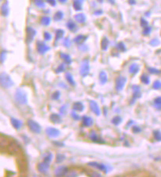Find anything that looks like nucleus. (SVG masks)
<instances>
[{
    "label": "nucleus",
    "mask_w": 161,
    "mask_h": 177,
    "mask_svg": "<svg viewBox=\"0 0 161 177\" xmlns=\"http://www.w3.org/2000/svg\"><path fill=\"white\" fill-rule=\"evenodd\" d=\"M15 100L21 105H25L28 103V96L26 92L23 91L22 89H17L15 93Z\"/></svg>",
    "instance_id": "1"
},
{
    "label": "nucleus",
    "mask_w": 161,
    "mask_h": 177,
    "mask_svg": "<svg viewBox=\"0 0 161 177\" xmlns=\"http://www.w3.org/2000/svg\"><path fill=\"white\" fill-rule=\"evenodd\" d=\"M1 85L3 88H10L14 85V81L6 73H1Z\"/></svg>",
    "instance_id": "2"
},
{
    "label": "nucleus",
    "mask_w": 161,
    "mask_h": 177,
    "mask_svg": "<svg viewBox=\"0 0 161 177\" xmlns=\"http://www.w3.org/2000/svg\"><path fill=\"white\" fill-rule=\"evenodd\" d=\"M7 148L9 150V153L12 154H17L21 153V145L18 144L16 141H11L9 142V144L7 145Z\"/></svg>",
    "instance_id": "3"
},
{
    "label": "nucleus",
    "mask_w": 161,
    "mask_h": 177,
    "mask_svg": "<svg viewBox=\"0 0 161 177\" xmlns=\"http://www.w3.org/2000/svg\"><path fill=\"white\" fill-rule=\"evenodd\" d=\"M28 124V127H29V129H30V131L34 133H40L42 132V128H41V126L39 125V123H37L36 121H34V120H29L27 122Z\"/></svg>",
    "instance_id": "4"
},
{
    "label": "nucleus",
    "mask_w": 161,
    "mask_h": 177,
    "mask_svg": "<svg viewBox=\"0 0 161 177\" xmlns=\"http://www.w3.org/2000/svg\"><path fill=\"white\" fill-rule=\"evenodd\" d=\"M126 82V76H118L116 79V90L117 91H122L125 87V84Z\"/></svg>",
    "instance_id": "5"
},
{
    "label": "nucleus",
    "mask_w": 161,
    "mask_h": 177,
    "mask_svg": "<svg viewBox=\"0 0 161 177\" xmlns=\"http://www.w3.org/2000/svg\"><path fill=\"white\" fill-rule=\"evenodd\" d=\"M89 70H90V66H89L88 60H84L82 61L81 67H80V74L82 77H86L89 74Z\"/></svg>",
    "instance_id": "6"
},
{
    "label": "nucleus",
    "mask_w": 161,
    "mask_h": 177,
    "mask_svg": "<svg viewBox=\"0 0 161 177\" xmlns=\"http://www.w3.org/2000/svg\"><path fill=\"white\" fill-rule=\"evenodd\" d=\"M37 51H38L39 54L41 55H45L46 52L49 51V46H46L44 42L42 41H38L37 42Z\"/></svg>",
    "instance_id": "7"
},
{
    "label": "nucleus",
    "mask_w": 161,
    "mask_h": 177,
    "mask_svg": "<svg viewBox=\"0 0 161 177\" xmlns=\"http://www.w3.org/2000/svg\"><path fill=\"white\" fill-rule=\"evenodd\" d=\"M46 133L49 138H57V136H60V130H57L55 128H51V127H49V128H46Z\"/></svg>",
    "instance_id": "8"
},
{
    "label": "nucleus",
    "mask_w": 161,
    "mask_h": 177,
    "mask_svg": "<svg viewBox=\"0 0 161 177\" xmlns=\"http://www.w3.org/2000/svg\"><path fill=\"white\" fill-rule=\"evenodd\" d=\"M26 32H27V43H32L37 34L36 30H34L31 27H28L26 29Z\"/></svg>",
    "instance_id": "9"
},
{
    "label": "nucleus",
    "mask_w": 161,
    "mask_h": 177,
    "mask_svg": "<svg viewBox=\"0 0 161 177\" xmlns=\"http://www.w3.org/2000/svg\"><path fill=\"white\" fill-rule=\"evenodd\" d=\"M89 106H90L91 111L96 115V116H100L101 110H100V108H99L98 104L96 103L95 101H89Z\"/></svg>",
    "instance_id": "10"
},
{
    "label": "nucleus",
    "mask_w": 161,
    "mask_h": 177,
    "mask_svg": "<svg viewBox=\"0 0 161 177\" xmlns=\"http://www.w3.org/2000/svg\"><path fill=\"white\" fill-rule=\"evenodd\" d=\"M88 165L91 166V167H94V168H97L99 170H101V171H103L105 173L108 172V168L106 167V165H104V164H102V163H98V162L93 161V162H89Z\"/></svg>",
    "instance_id": "11"
},
{
    "label": "nucleus",
    "mask_w": 161,
    "mask_h": 177,
    "mask_svg": "<svg viewBox=\"0 0 161 177\" xmlns=\"http://www.w3.org/2000/svg\"><path fill=\"white\" fill-rule=\"evenodd\" d=\"M49 163H46V162H41L38 164V166H37V168H38V171L40 173H43V174H46V173H48L49 171Z\"/></svg>",
    "instance_id": "12"
},
{
    "label": "nucleus",
    "mask_w": 161,
    "mask_h": 177,
    "mask_svg": "<svg viewBox=\"0 0 161 177\" xmlns=\"http://www.w3.org/2000/svg\"><path fill=\"white\" fill-rule=\"evenodd\" d=\"M69 173V170L66 166H60L55 170V176H65Z\"/></svg>",
    "instance_id": "13"
},
{
    "label": "nucleus",
    "mask_w": 161,
    "mask_h": 177,
    "mask_svg": "<svg viewBox=\"0 0 161 177\" xmlns=\"http://www.w3.org/2000/svg\"><path fill=\"white\" fill-rule=\"evenodd\" d=\"M17 164H18V166H19L20 171L25 172L27 170V162H26V160H25L23 157L18 158V159H17Z\"/></svg>",
    "instance_id": "14"
},
{
    "label": "nucleus",
    "mask_w": 161,
    "mask_h": 177,
    "mask_svg": "<svg viewBox=\"0 0 161 177\" xmlns=\"http://www.w3.org/2000/svg\"><path fill=\"white\" fill-rule=\"evenodd\" d=\"M132 91H134V98L132 99V102L131 103L132 104L135 102V100H137V98L140 97V87L137 85H134L132 86Z\"/></svg>",
    "instance_id": "15"
},
{
    "label": "nucleus",
    "mask_w": 161,
    "mask_h": 177,
    "mask_svg": "<svg viewBox=\"0 0 161 177\" xmlns=\"http://www.w3.org/2000/svg\"><path fill=\"white\" fill-rule=\"evenodd\" d=\"M89 139H90L92 142H99V144H104V142H105L101 138H99L98 135H97V133H96L95 132H91V133H90V135H89Z\"/></svg>",
    "instance_id": "16"
},
{
    "label": "nucleus",
    "mask_w": 161,
    "mask_h": 177,
    "mask_svg": "<svg viewBox=\"0 0 161 177\" xmlns=\"http://www.w3.org/2000/svg\"><path fill=\"white\" fill-rule=\"evenodd\" d=\"M10 122H11V124H12V126H13L16 130L21 129V127L23 126V122H21V121L18 120V119H15V118H11V119H10Z\"/></svg>",
    "instance_id": "17"
},
{
    "label": "nucleus",
    "mask_w": 161,
    "mask_h": 177,
    "mask_svg": "<svg viewBox=\"0 0 161 177\" xmlns=\"http://www.w3.org/2000/svg\"><path fill=\"white\" fill-rule=\"evenodd\" d=\"M139 70V66L137 63H132L129 67V72L132 74V75H135L137 74Z\"/></svg>",
    "instance_id": "18"
},
{
    "label": "nucleus",
    "mask_w": 161,
    "mask_h": 177,
    "mask_svg": "<svg viewBox=\"0 0 161 177\" xmlns=\"http://www.w3.org/2000/svg\"><path fill=\"white\" fill-rule=\"evenodd\" d=\"M82 123H83V127H91L93 125V119L88 116H83Z\"/></svg>",
    "instance_id": "19"
},
{
    "label": "nucleus",
    "mask_w": 161,
    "mask_h": 177,
    "mask_svg": "<svg viewBox=\"0 0 161 177\" xmlns=\"http://www.w3.org/2000/svg\"><path fill=\"white\" fill-rule=\"evenodd\" d=\"M99 80H100L101 84H105L108 81V75L106 73V71L102 70L100 73H99Z\"/></svg>",
    "instance_id": "20"
},
{
    "label": "nucleus",
    "mask_w": 161,
    "mask_h": 177,
    "mask_svg": "<svg viewBox=\"0 0 161 177\" xmlns=\"http://www.w3.org/2000/svg\"><path fill=\"white\" fill-rule=\"evenodd\" d=\"M72 109L75 112H77V111L82 112L83 110H84V105H83L82 102H75L72 106Z\"/></svg>",
    "instance_id": "21"
},
{
    "label": "nucleus",
    "mask_w": 161,
    "mask_h": 177,
    "mask_svg": "<svg viewBox=\"0 0 161 177\" xmlns=\"http://www.w3.org/2000/svg\"><path fill=\"white\" fill-rule=\"evenodd\" d=\"M49 119L54 124H60L61 123V117L58 114H51Z\"/></svg>",
    "instance_id": "22"
},
{
    "label": "nucleus",
    "mask_w": 161,
    "mask_h": 177,
    "mask_svg": "<svg viewBox=\"0 0 161 177\" xmlns=\"http://www.w3.org/2000/svg\"><path fill=\"white\" fill-rule=\"evenodd\" d=\"M84 0H74L73 1V7L76 11L82 10V3Z\"/></svg>",
    "instance_id": "23"
},
{
    "label": "nucleus",
    "mask_w": 161,
    "mask_h": 177,
    "mask_svg": "<svg viewBox=\"0 0 161 177\" xmlns=\"http://www.w3.org/2000/svg\"><path fill=\"white\" fill-rule=\"evenodd\" d=\"M60 58H61V60H62L66 64H70L71 63H72V60H71V58L69 57V55L60 52Z\"/></svg>",
    "instance_id": "24"
},
{
    "label": "nucleus",
    "mask_w": 161,
    "mask_h": 177,
    "mask_svg": "<svg viewBox=\"0 0 161 177\" xmlns=\"http://www.w3.org/2000/svg\"><path fill=\"white\" fill-rule=\"evenodd\" d=\"M74 19L76 20L77 23H80V24H83L85 23L86 21V17L84 14H77L75 15V17H74Z\"/></svg>",
    "instance_id": "25"
},
{
    "label": "nucleus",
    "mask_w": 161,
    "mask_h": 177,
    "mask_svg": "<svg viewBox=\"0 0 161 177\" xmlns=\"http://www.w3.org/2000/svg\"><path fill=\"white\" fill-rule=\"evenodd\" d=\"M108 46H109V40H108L106 37H104L101 41V48L103 51H106V49H108Z\"/></svg>",
    "instance_id": "26"
},
{
    "label": "nucleus",
    "mask_w": 161,
    "mask_h": 177,
    "mask_svg": "<svg viewBox=\"0 0 161 177\" xmlns=\"http://www.w3.org/2000/svg\"><path fill=\"white\" fill-rule=\"evenodd\" d=\"M86 39H87V36H83V35H79L74 38V43H76V44H81L84 41H86Z\"/></svg>",
    "instance_id": "27"
},
{
    "label": "nucleus",
    "mask_w": 161,
    "mask_h": 177,
    "mask_svg": "<svg viewBox=\"0 0 161 177\" xmlns=\"http://www.w3.org/2000/svg\"><path fill=\"white\" fill-rule=\"evenodd\" d=\"M1 13L3 16H8V14H9V7H8V3L6 2L4 3V4L2 5V7H1Z\"/></svg>",
    "instance_id": "28"
},
{
    "label": "nucleus",
    "mask_w": 161,
    "mask_h": 177,
    "mask_svg": "<svg viewBox=\"0 0 161 177\" xmlns=\"http://www.w3.org/2000/svg\"><path fill=\"white\" fill-rule=\"evenodd\" d=\"M40 23H41L43 26H49V23H51V18L49 16H44L41 18V20H40Z\"/></svg>",
    "instance_id": "29"
},
{
    "label": "nucleus",
    "mask_w": 161,
    "mask_h": 177,
    "mask_svg": "<svg viewBox=\"0 0 161 177\" xmlns=\"http://www.w3.org/2000/svg\"><path fill=\"white\" fill-rule=\"evenodd\" d=\"M65 78H66V81L68 82L71 86H75L76 85V83H75V81H74L72 75H71L70 73H66L65 74Z\"/></svg>",
    "instance_id": "30"
},
{
    "label": "nucleus",
    "mask_w": 161,
    "mask_h": 177,
    "mask_svg": "<svg viewBox=\"0 0 161 177\" xmlns=\"http://www.w3.org/2000/svg\"><path fill=\"white\" fill-rule=\"evenodd\" d=\"M66 26L67 28L71 31V32H75L76 29H77V26H76V24L73 22V21H68L66 24Z\"/></svg>",
    "instance_id": "31"
},
{
    "label": "nucleus",
    "mask_w": 161,
    "mask_h": 177,
    "mask_svg": "<svg viewBox=\"0 0 161 177\" xmlns=\"http://www.w3.org/2000/svg\"><path fill=\"white\" fill-rule=\"evenodd\" d=\"M64 36V31L63 30H57L55 33V41H60V39H62Z\"/></svg>",
    "instance_id": "32"
},
{
    "label": "nucleus",
    "mask_w": 161,
    "mask_h": 177,
    "mask_svg": "<svg viewBox=\"0 0 161 177\" xmlns=\"http://www.w3.org/2000/svg\"><path fill=\"white\" fill-rule=\"evenodd\" d=\"M62 18H63V13L61 11H57V13L54 14V21H60Z\"/></svg>",
    "instance_id": "33"
},
{
    "label": "nucleus",
    "mask_w": 161,
    "mask_h": 177,
    "mask_svg": "<svg viewBox=\"0 0 161 177\" xmlns=\"http://www.w3.org/2000/svg\"><path fill=\"white\" fill-rule=\"evenodd\" d=\"M34 4L39 8L45 7V1L44 0H34Z\"/></svg>",
    "instance_id": "34"
},
{
    "label": "nucleus",
    "mask_w": 161,
    "mask_h": 177,
    "mask_svg": "<svg viewBox=\"0 0 161 177\" xmlns=\"http://www.w3.org/2000/svg\"><path fill=\"white\" fill-rule=\"evenodd\" d=\"M154 106L157 110H161V97H157L154 100Z\"/></svg>",
    "instance_id": "35"
},
{
    "label": "nucleus",
    "mask_w": 161,
    "mask_h": 177,
    "mask_svg": "<svg viewBox=\"0 0 161 177\" xmlns=\"http://www.w3.org/2000/svg\"><path fill=\"white\" fill-rule=\"evenodd\" d=\"M140 80L143 84H149V77H148L146 74H142L140 77Z\"/></svg>",
    "instance_id": "36"
},
{
    "label": "nucleus",
    "mask_w": 161,
    "mask_h": 177,
    "mask_svg": "<svg viewBox=\"0 0 161 177\" xmlns=\"http://www.w3.org/2000/svg\"><path fill=\"white\" fill-rule=\"evenodd\" d=\"M112 123L114 124L115 126H119L121 123H122V118L121 117H115V118H113V120H112Z\"/></svg>",
    "instance_id": "37"
},
{
    "label": "nucleus",
    "mask_w": 161,
    "mask_h": 177,
    "mask_svg": "<svg viewBox=\"0 0 161 177\" xmlns=\"http://www.w3.org/2000/svg\"><path fill=\"white\" fill-rule=\"evenodd\" d=\"M52 159V154L51 153H48L46 155H45V157H44V161L46 163H49L51 161Z\"/></svg>",
    "instance_id": "38"
},
{
    "label": "nucleus",
    "mask_w": 161,
    "mask_h": 177,
    "mask_svg": "<svg viewBox=\"0 0 161 177\" xmlns=\"http://www.w3.org/2000/svg\"><path fill=\"white\" fill-rule=\"evenodd\" d=\"M117 49L121 52H126V46L123 42H120L119 44L117 45Z\"/></svg>",
    "instance_id": "39"
},
{
    "label": "nucleus",
    "mask_w": 161,
    "mask_h": 177,
    "mask_svg": "<svg viewBox=\"0 0 161 177\" xmlns=\"http://www.w3.org/2000/svg\"><path fill=\"white\" fill-rule=\"evenodd\" d=\"M63 160H64V155L63 154H60V153L57 154V159H55L57 163H60L61 161H63Z\"/></svg>",
    "instance_id": "40"
},
{
    "label": "nucleus",
    "mask_w": 161,
    "mask_h": 177,
    "mask_svg": "<svg viewBox=\"0 0 161 177\" xmlns=\"http://www.w3.org/2000/svg\"><path fill=\"white\" fill-rule=\"evenodd\" d=\"M64 69H65V67H64V64H60V66H58V67L55 69V73H60V72H63Z\"/></svg>",
    "instance_id": "41"
},
{
    "label": "nucleus",
    "mask_w": 161,
    "mask_h": 177,
    "mask_svg": "<svg viewBox=\"0 0 161 177\" xmlns=\"http://www.w3.org/2000/svg\"><path fill=\"white\" fill-rule=\"evenodd\" d=\"M154 138H155L156 141L160 142L161 141V133L159 131H154Z\"/></svg>",
    "instance_id": "42"
},
{
    "label": "nucleus",
    "mask_w": 161,
    "mask_h": 177,
    "mask_svg": "<svg viewBox=\"0 0 161 177\" xmlns=\"http://www.w3.org/2000/svg\"><path fill=\"white\" fill-rule=\"evenodd\" d=\"M152 87H153L154 89H160V88H161V82L159 81V80H156V81L153 83Z\"/></svg>",
    "instance_id": "43"
},
{
    "label": "nucleus",
    "mask_w": 161,
    "mask_h": 177,
    "mask_svg": "<svg viewBox=\"0 0 161 177\" xmlns=\"http://www.w3.org/2000/svg\"><path fill=\"white\" fill-rule=\"evenodd\" d=\"M60 97V91H55L54 94H52V96H51V98L54 99V100H57Z\"/></svg>",
    "instance_id": "44"
},
{
    "label": "nucleus",
    "mask_w": 161,
    "mask_h": 177,
    "mask_svg": "<svg viewBox=\"0 0 161 177\" xmlns=\"http://www.w3.org/2000/svg\"><path fill=\"white\" fill-rule=\"evenodd\" d=\"M71 117H72L73 120H75V121H78V120L80 119V117L75 113V111H74V110H73L72 112H71Z\"/></svg>",
    "instance_id": "45"
},
{
    "label": "nucleus",
    "mask_w": 161,
    "mask_h": 177,
    "mask_svg": "<svg viewBox=\"0 0 161 177\" xmlns=\"http://www.w3.org/2000/svg\"><path fill=\"white\" fill-rule=\"evenodd\" d=\"M44 38H45V40H46V41H51V35L49 32H45L44 33Z\"/></svg>",
    "instance_id": "46"
},
{
    "label": "nucleus",
    "mask_w": 161,
    "mask_h": 177,
    "mask_svg": "<svg viewBox=\"0 0 161 177\" xmlns=\"http://www.w3.org/2000/svg\"><path fill=\"white\" fill-rule=\"evenodd\" d=\"M132 132H134L135 133H138L141 132V129L137 126H134L132 127Z\"/></svg>",
    "instance_id": "47"
},
{
    "label": "nucleus",
    "mask_w": 161,
    "mask_h": 177,
    "mask_svg": "<svg viewBox=\"0 0 161 177\" xmlns=\"http://www.w3.org/2000/svg\"><path fill=\"white\" fill-rule=\"evenodd\" d=\"M63 46H65V48H69V46H70V40L67 38V39H64V41H63Z\"/></svg>",
    "instance_id": "48"
},
{
    "label": "nucleus",
    "mask_w": 161,
    "mask_h": 177,
    "mask_svg": "<svg viewBox=\"0 0 161 177\" xmlns=\"http://www.w3.org/2000/svg\"><path fill=\"white\" fill-rule=\"evenodd\" d=\"M66 105H64V106L62 107H60V112L61 113V115H65L66 114Z\"/></svg>",
    "instance_id": "49"
},
{
    "label": "nucleus",
    "mask_w": 161,
    "mask_h": 177,
    "mask_svg": "<svg viewBox=\"0 0 161 177\" xmlns=\"http://www.w3.org/2000/svg\"><path fill=\"white\" fill-rule=\"evenodd\" d=\"M150 31H151V28L150 27H146V28H144V31H143V35L144 36H146L148 35V34H150Z\"/></svg>",
    "instance_id": "50"
},
{
    "label": "nucleus",
    "mask_w": 161,
    "mask_h": 177,
    "mask_svg": "<svg viewBox=\"0 0 161 177\" xmlns=\"http://www.w3.org/2000/svg\"><path fill=\"white\" fill-rule=\"evenodd\" d=\"M148 70H149L151 73H156V74L160 73V70L155 69V68H152V67H149V68H148Z\"/></svg>",
    "instance_id": "51"
},
{
    "label": "nucleus",
    "mask_w": 161,
    "mask_h": 177,
    "mask_svg": "<svg viewBox=\"0 0 161 177\" xmlns=\"http://www.w3.org/2000/svg\"><path fill=\"white\" fill-rule=\"evenodd\" d=\"M141 26L143 27V28H146V27L148 26L147 22H146V21H145L144 19H141Z\"/></svg>",
    "instance_id": "52"
},
{
    "label": "nucleus",
    "mask_w": 161,
    "mask_h": 177,
    "mask_svg": "<svg viewBox=\"0 0 161 177\" xmlns=\"http://www.w3.org/2000/svg\"><path fill=\"white\" fill-rule=\"evenodd\" d=\"M5 60V51H2L1 52V63H4Z\"/></svg>",
    "instance_id": "53"
},
{
    "label": "nucleus",
    "mask_w": 161,
    "mask_h": 177,
    "mask_svg": "<svg viewBox=\"0 0 161 177\" xmlns=\"http://www.w3.org/2000/svg\"><path fill=\"white\" fill-rule=\"evenodd\" d=\"M48 3H49L51 6H55L57 4V2H55V0H48Z\"/></svg>",
    "instance_id": "54"
},
{
    "label": "nucleus",
    "mask_w": 161,
    "mask_h": 177,
    "mask_svg": "<svg viewBox=\"0 0 161 177\" xmlns=\"http://www.w3.org/2000/svg\"><path fill=\"white\" fill-rule=\"evenodd\" d=\"M54 145H60V147H63V144H62V142H54Z\"/></svg>",
    "instance_id": "55"
},
{
    "label": "nucleus",
    "mask_w": 161,
    "mask_h": 177,
    "mask_svg": "<svg viewBox=\"0 0 161 177\" xmlns=\"http://www.w3.org/2000/svg\"><path fill=\"white\" fill-rule=\"evenodd\" d=\"M103 12H102V10H99V11H96L95 12V15H99V14H102Z\"/></svg>",
    "instance_id": "56"
},
{
    "label": "nucleus",
    "mask_w": 161,
    "mask_h": 177,
    "mask_svg": "<svg viewBox=\"0 0 161 177\" xmlns=\"http://www.w3.org/2000/svg\"><path fill=\"white\" fill-rule=\"evenodd\" d=\"M129 4H135V0H129Z\"/></svg>",
    "instance_id": "57"
},
{
    "label": "nucleus",
    "mask_w": 161,
    "mask_h": 177,
    "mask_svg": "<svg viewBox=\"0 0 161 177\" xmlns=\"http://www.w3.org/2000/svg\"><path fill=\"white\" fill-rule=\"evenodd\" d=\"M152 44H158V41H153V42H151V45Z\"/></svg>",
    "instance_id": "58"
},
{
    "label": "nucleus",
    "mask_w": 161,
    "mask_h": 177,
    "mask_svg": "<svg viewBox=\"0 0 161 177\" xmlns=\"http://www.w3.org/2000/svg\"><path fill=\"white\" fill-rule=\"evenodd\" d=\"M66 1H67V0H60V3H65Z\"/></svg>",
    "instance_id": "59"
},
{
    "label": "nucleus",
    "mask_w": 161,
    "mask_h": 177,
    "mask_svg": "<svg viewBox=\"0 0 161 177\" xmlns=\"http://www.w3.org/2000/svg\"><path fill=\"white\" fill-rule=\"evenodd\" d=\"M110 2L112 3V4H114V3H115V0H110Z\"/></svg>",
    "instance_id": "60"
},
{
    "label": "nucleus",
    "mask_w": 161,
    "mask_h": 177,
    "mask_svg": "<svg viewBox=\"0 0 161 177\" xmlns=\"http://www.w3.org/2000/svg\"><path fill=\"white\" fill-rule=\"evenodd\" d=\"M98 1H99V2H103L104 0H98Z\"/></svg>",
    "instance_id": "61"
}]
</instances>
